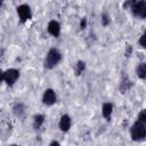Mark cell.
Instances as JSON below:
<instances>
[{
    "label": "cell",
    "instance_id": "obj_11",
    "mask_svg": "<svg viewBox=\"0 0 146 146\" xmlns=\"http://www.w3.org/2000/svg\"><path fill=\"white\" fill-rule=\"evenodd\" d=\"M137 74L140 79H146V63H140L137 67Z\"/></svg>",
    "mask_w": 146,
    "mask_h": 146
},
{
    "label": "cell",
    "instance_id": "obj_13",
    "mask_svg": "<svg viewBox=\"0 0 146 146\" xmlns=\"http://www.w3.org/2000/svg\"><path fill=\"white\" fill-rule=\"evenodd\" d=\"M14 112H15V114H16V115H18V116H22V115L24 114V112H25V110H24V106H23L22 104H17V105L14 107Z\"/></svg>",
    "mask_w": 146,
    "mask_h": 146
},
{
    "label": "cell",
    "instance_id": "obj_5",
    "mask_svg": "<svg viewBox=\"0 0 146 146\" xmlns=\"http://www.w3.org/2000/svg\"><path fill=\"white\" fill-rule=\"evenodd\" d=\"M17 14H18V17L21 19L22 23L29 21L31 17H32V13H31V9L27 5H21L17 7Z\"/></svg>",
    "mask_w": 146,
    "mask_h": 146
},
{
    "label": "cell",
    "instance_id": "obj_4",
    "mask_svg": "<svg viewBox=\"0 0 146 146\" xmlns=\"http://www.w3.org/2000/svg\"><path fill=\"white\" fill-rule=\"evenodd\" d=\"M18 78H19V72L15 68H9V70H7L2 73V80L8 86H13L17 81Z\"/></svg>",
    "mask_w": 146,
    "mask_h": 146
},
{
    "label": "cell",
    "instance_id": "obj_18",
    "mask_svg": "<svg viewBox=\"0 0 146 146\" xmlns=\"http://www.w3.org/2000/svg\"><path fill=\"white\" fill-rule=\"evenodd\" d=\"M49 146H60V144L57 141V140H54V141H51L50 143V145Z\"/></svg>",
    "mask_w": 146,
    "mask_h": 146
},
{
    "label": "cell",
    "instance_id": "obj_6",
    "mask_svg": "<svg viewBox=\"0 0 146 146\" xmlns=\"http://www.w3.org/2000/svg\"><path fill=\"white\" fill-rule=\"evenodd\" d=\"M42 102L46 105H52L56 102V94L52 89H46L42 96Z\"/></svg>",
    "mask_w": 146,
    "mask_h": 146
},
{
    "label": "cell",
    "instance_id": "obj_7",
    "mask_svg": "<svg viewBox=\"0 0 146 146\" xmlns=\"http://www.w3.org/2000/svg\"><path fill=\"white\" fill-rule=\"evenodd\" d=\"M48 32L52 36L57 38L60 34V25H59V23L57 21H50L48 23Z\"/></svg>",
    "mask_w": 146,
    "mask_h": 146
},
{
    "label": "cell",
    "instance_id": "obj_16",
    "mask_svg": "<svg viewBox=\"0 0 146 146\" xmlns=\"http://www.w3.org/2000/svg\"><path fill=\"white\" fill-rule=\"evenodd\" d=\"M139 44L143 47V48H146V33H144L140 39H139Z\"/></svg>",
    "mask_w": 146,
    "mask_h": 146
},
{
    "label": "cell",
    "instance_id": "obj_19",
    "mask_svg": "<svg viewBox=\"0 0 146 146\" xmlns=\"http://www.w3.org/2000/svg\"><path fill=\"white\" fill-rule=\"evenodd\" d=\"M10 146H18V145H10Z\"/></svg>",
    "mask_w": 146,
    "mask_h": 146
},
{
    "label": "cell",
    "instance_id": "obj_17",
    "mask_svg": "<svg viewBox=\"0 0 146 146\" xmlns=\"http://www.w3.org/2000/svg\"><path fill=\"white\" fill-rule=\"evenodd\" d=\"M86 26H87V19L86 18H82L81 22H80V27L81 29H86Z\"/></svg>",
    "mask_w": 146,
    "mask_h": 146
},
{
    "label": "cell",
    "instance_id": "obj_8",
    "mask_svg": "<svg viewBox=\"0 0 146 146\" xmlns=\"http://www.w3.org/2000/svg\"><path fill=\"white\" fill-rule=\"evenodd\" d=\"M71 123H72L71 117L68 115H66V114L63 115L60 117V120H59V128H60V130L64 131V132L68 131V129L71 128Z\"/></svg>",
    "mask_w": 146,
    "mask_h": 146
},
{
    "label": "cell",
    "instance_id": "obj_10",
    "mask_svg": "<svg viewBox=\"0 0 146 146\" xmlns=\"http://www.w3.org/2000/svg\"><path fill=\"white\" fill-rule=\"evenodd\" d=\"M43 122H44V116H43L42 114H36V115H34V117H33V127H34L35 129H39V128L43 124Z\"/></svg>",
    "mask_w": 146,
    "mask_h": 146
},
{
    "label": "cell",
    "instance_id": "obj_2",
    "mask_svg": "<svg viewBox=\"0 0 146 146\" xmlns=\"http://www.w3.org/2000/svg\"><path fill=\"white\" fill-rule=\"evenodd\" d=\"M60 59H62L60 52L56 48H51L47 52V56H46V59H44V67L52 68L60 62Z\"/></svg>",
    "mask_w": 146,
    "mask_h": 146
},
{
    "label": "cell",
    "instance_id": "obj_14",
    "mask_svg": "<svg viewBox=\"0 0 146 146\" xmlns=\"http://www.w3.org/2000/svg\"><path fill=\"white\" fill-rule=\"evenodd\" d=\"M137 121H139V122H141L143 124L146 125V108L143 110V111L138 114V120H137Z\"/></svg>",
    "mask_w": 146,
    "mask_h": 146
},
{
    "label": "cell",
    "instance_id": "obj_3",
    "mask_svg": "<svg viewBox=\"0 0 146 146\" xmlns=\"http://www.w3.org/2000/svg\"><path fill=\"white\" fill-rule=\"evenodd\" d=\"M131 10L135 16L139 18H146V1H133Z\"/></svg>",
    "mask_w": 146,
    "mask_h": 146
},
{
    "label": "cell",
    "instance_id": "obj_15",
    "mask_svg": "<svg viewBox=\"0 0 146 146\" xmlns=\"http://www.w3.org/2000/svg\"><path fill=\"white\" fill-rule=\"evenodd\" d=\"M102 23H103V25H108L110 24V16L107 15V14H103L102 15Z\"/></svg>",
    "mask_w": 146,
    "mask_h": 146
},
{
    "label": "cell",
    "instance_id": "obj_1",
    "mask_svg": "<svg viewBox=\"0 0 146 146\" xmlns=\"http://www.w3.org/2000/svg\"><path fill=\"white\" fill-rule=\"evenodd\" d=\"M130 135H131L132 140L135 141L143 140L146 137V125L139 121H136L130 129Z\"/></svg>",
    "mask_w": 146,
    "mask_h": 146
},
{
    "label": "cell",
    "instance_id": "obj_12",
    "mask_svg": "<svg viewBox=\"0 0 146 146\" xmlns=\"http://www.w3.org/2000/svg\"><path fill=\"white\" fill-rule=\"evenodd\" d=\"M84 68H86V64H84V62L79 60V62L75 64V73H76V75L81 74V73L84 71Z\"/></svg>",
    "mask_w": 146,
    "mask_h": 146
},
{
    "label": "cell",
    "instance_id": "obj_9",
    "mask_svg": "<svg viewBox=\"0 0 146 146\" xmlns=\"http://www.w3.org/2000/svg\"><path fill=\"white\" fill-rule=\"evenodd\" d=\"M113 112V105L111 103H104L102 107V114L105 119H110Z\"/></svg>",
    "mask_w": 146,
    "mask_h": 146
}]
</instances>
